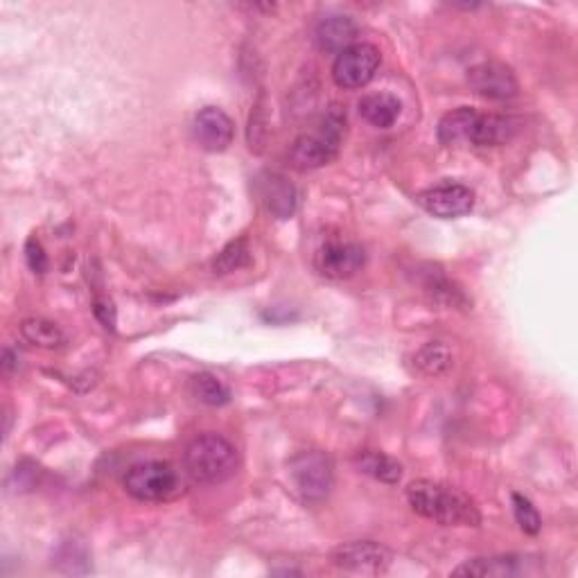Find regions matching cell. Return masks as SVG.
<instances>
[{
	"mask_svg": "<svg viewBox=\"0 0 578 578\" xmlns=\"http://www.w3.org/2000/svg\"><path fill=\"white\" fill-rule=\"evenodd\" d=\"M251 262V251L247 240H235L220 251V256L215 258L213 269L215 274H231V271H238L242 267H247Z\"/></svg>",
	"mask_w": 578,
	"mask_h": 578,
	"instance_id": "cell-22",
	"label": "cell"
},
{
	"mask_svg": "<svg viewBox=\"0 0 578 578\" xmlns=\"http://www.w3.org/2000/svg\"><path fill=\"white\" fill-rule=\"evenodd\" d=\"M346 116L335 109L317 125V129L301 134L289 150V161L296 170H317L337 159L341 136H344Z\"/></svg>",
	"mask_w": 578,
	"mask_h": 578,
	"instance_id": "cell-3",
	"label": "cell"
},
{
	"mask_svg": "<svg viewBox=\"0 0 578 578\" xmlns=\"http://www.w3.org/2000/svg\"><path fill=\"white\" fill-rule=\"evenodd\" d=\"M25 260H28V267L34 274H46L48 271V256L37 238H30L25 242Z\"/></svg>",
	"mask_w": 578,
	"mask_h": 578,
	"instance_id": "cell-24",
	"label": "cell"
},
{
	"mask_svg": "<svg viewBox=\"0 0 578 578\" xmlns=\"http://www.w3.org/2000/svg\"><path fill=\"white\" fill-rule=\"evenodd\" d=\"M190 393L192 398L199 400L201 405H208V407H222L226 402L231 400V391L226 384L215 378L213 373H197L190 378Z\"/></svg>",
	"mask_w": 578,
	"mask_h": 578,
	"instance_id": "cell-20",
	"label": "cell"
},
{
	"mask_svg": "<svg viewBox=\"0 0 578 578\" xmlns=\"http://www.w3.org/2000/svg\"><path fill=\"white\" fill-rule=\"evenodd\" d=\"M513 511H515V520H518L520 529L529 536H538L542 529V520L540 513L536 511V506L531 504V499H527L520 493H513Z\"/></svg>",
	"mask_w": 578,
	"mask_h": 578,
	"instance_id": "cell-23",
	"label": "cell"
},
{
	"mask_svg": "<svg viewBox=\"0 0 578 578\" xmlns=\"http://www.w3.org/2000/svg\"><path fill=\"white\" fill-rule=\"evenodd\" d=\"M183 466L197 484H222L238 470V450L220 434L197 436L183 454Z\"/></svg>",
	"mask_w": 578,
	"mask_h": 578,
	"instance_id": "cell-2",
	"label": "cell"
},
{
	"mask_svg": "<svg viewBox=\"0 0 578 578\" xmlns=\"http://www.w3.org/2000/svg\"><path fill=\"white\" fill-rule=\"evenodd\" d=\"M125 488L140 502H170L183 493V479L168 461H145L127 472Z\"/></svg>",
	"mask_w": 578,
	"mask_h": 578,
	"instance_id": "cell-4",
	"label": "cell"
},
{
	"mask_svg": "<svg viewBox=\"0 0 578 578\" xmlns=\"http://www.w3.org/2000/svg\"><path fill=\"white\" fill-rule=\"evenodd\" d=\"M407 499L418 515L443 527H479L481 522L475 502L454 486L418 479L409 484Z\"/></svg>",
	"mask_w": 578,
	"mask_h": 578,
	"instance_id": "cell-1",
	"label": "cell"
},
{
	"mask_svg": "<svg viewBox=\"0 0 578 578\" xmlns=\"http://www.w3.org/2000/svg\"><path fill=\"white\" fill-rule=\"evenodd\" d=\"M289 475L303 499L319 502L330 493L332 481H335V463L321 450L301 452L299 457L289 461Z\"/></svg>",
	"mask_w": 578,
	"mask_h": 578,
	"instance_id": "cell-5",
	"label": "cell"
},
{
	"mask_svg": "<svg viewBox=\"0 0 578 578\" xmlns=\"http://www.w3.org/2000/svg\"><path fill=\"white\" fill-rule=\"evenodd\" d=\"M364 249L353 242H328L323 244L317 253V265L319 274L332 278V280H344L355 276L359 269L364 267Z\"/></svg>",
	"mask_w": 578,
	"mask_h": 578,
	"instance_id": "cell-10",
	"label": "cell"
},
{
	"mask_svg": "<svg viewBox=\"0 0 578 578\" xmlns=\"http://www.w3.org/2000/svg\"><path fill=\"white\" fill-rule=\"evenodd\" d=\"M418 204L429 215L441 217V220H457V217L468 215L475 206V192L463 183H441L418 195Z\"/></svg>",
	"mask_w": 578,
	"mask_h": 578,
	"instance_id": "cell-8",
	"label": "cell"
},
{
	"mask_svg": "<svg viewBox=\"0 0 578 578\" xmlns=\"http://www.w3.org/2000/svg\"><path fill=\"white\" fill-rule=\"evenodd\" d=\"M416 366L425 375L439 378L452 369V350L443 341H429L416 353Z\"/></svg>",
	"mask_w": 578,
	"mask_h": 578,
	"instance_id": "cell-21",
	"label": "cell"
},
{
	"mask_svg": "<svg viewBox=\"0 0 578 578\" xmlns=\"http://www.w3.org/2000/svg\"><path fill=\"white\" fill-rule=\"evenodd\" d=\"M468 82L472 91L486 100H511L520 91L518 77L499 61H484V64L470 68Z\"/></svg>",
	"mask_w": 578,
	"mask_h": 578,
	"instance_id": "cell-9",
	"label": "cell"
},
{
	"mask_svg": "<svg viewBox=\"0 0 578 578\" xmlns=\"http://www.w3.org/2000/svg\"><path fill=\"white\" fill-rule=\"evenodd\" d=\"M93 312H95V317H98V321L102 323L104 328L107 330H116V321H118V317H116V308H113V303L111 301H107V299H98L95 301V305H93Z\"/></svg>",
	"mask_w": 578,
	"mask_h": 578,
	"instance_id": "cell-25",
	"label": "cell"
},
{
	"mask_svg": "<svg viewBox=\"0 0 578 578\" xmlns=\"http://www.w3.org/2000/svg\"><path fill=\"white\" fill-rule=\"evenodd\" d=\"M477 118L479 111L470 107L445 113L439 122V140L443 145H457L461 140H470L472 129L477 125Z\"/></svg>",
	"mask_w": 578,
	"mask_h": 578,
	"instance_id": "cell-17",
	"label": "cell"
},
{
	"mask_svg": "<svg viewBox=\"0 0 578 578\" xmlns=\"http://www.w3.org/2000/svg\"><path fill=\"white\" fill-rule=\"evenodd\" d=\"M393 554L373 540H355L337 547L330 554V563L355 574H382L391 565Z\"/></svg>",
	"mask_w": 578,
	"mask_h": 578,
	"instance_id": "cell-7",
	"label": "cell"
},
{
	"mask_svg": "<svg viewBox=\"0 0 578 578\" xmlns=\"http://www.w3.org/2000/svg\"><path fill=\"white\" fill-rule=\"evenodd\" d=\"M359 116L378 129H389L400 118L402 104L391 93H369L357 104Z\"/></svg>",
	"mask_w": 578,
	"mask_h": 578,
	"instance_id": "cell-15",
	"label": "cell"
},
{
	"mask_svg": "<svg viewBox=\"0 0 578 578\" xmlns=\"http://www.w3.org/2000/svg\"><path fill=\"white\" fill-rule=\"evenodd\" d=\"M260 197L265 201L267 210L278 220H289L296 210V188L280 174H267L260 183Z\"/></svg>",
	"mask_w": 578,
	"mask_h": 578,
	"instance_id": "cell-13",
	"label": "cell"
},
{
	"mask_svg": "<svg viewBox=\"0 0 578 578\" xmlns=\"http://www.w3.org/2000/svg\"><path fill=\"white\" fill-rule=\"evenodd\" d=\"M355 466L364 472V475H369L373 479L382 481V484H398L402 479V466L400 463L389 457V454L378 452V450H364L359 452L355 457Z\"/></svg>",
	"mask_w": 578,
	"mask_h": 578,
	"instance_id": "cell-16",
	"label": "cell"
},
{
	"mask_svg": "<svg viewBox=\"0 0 578 578\" xmlns=\"http://www.w3.org/2000/svg\"><path fill=\"white\" fill-rule=\"evenodd\" d=\"M192 131H195L197 143L204 147L206 152H224L226 147L233 143L235 127L233 120L226 116L222 109L206 107L195 116Z\"/></svg>",
	"mask_w": 578,
	"mask_h": 578,
	"instance_id": "cell-11",
	"label": "cell"
},
{
	"mask_svg": "<svg viewBox=\"0 0 578 578\" xmlns=\"http://www.w3.org/2000/svg\"><path fill=\"white\" fill-rule=\"evenodd\" d=\"M357 37V25L350 16L330 14L326 19H321L314 28V41H317L319 50L323 52H339L353 46Z\"/></svg>",
	"mask_w": 578,
	"mask_h": 578,
	"instance_id": "cell-12",
	"label": "cell"
},
{
	"mask_svg": "<svg viewBox=\"0 0 578 578\" xmlns=\"http://www.w3.org/2000/svg\"><path fill=\"white\" fill-rule=\"evenodd\" d=\"M19 332L30 346H37V348L55 350V348L66 344V335L61 332L57 323H52L48 319H41V317L23 319L21 326H19Z\"/></svg>",
	"mask_w": 578,
	"mask_h": 578,
	"instance_id": "cell-19",
	"label": "cell"
},
{
	"mask_svg": "<svg viewBox=\"0 0 578 578\" xmlns=\"http://www.w3.org/2000/svg\"><path fill=\"white\" fill-rule=\"evenodd\" d=\"M380 61V50L371 43H353L337 55L335 64H332V80L339 89H362L378 73Z\"/></svg>",
	"mask_w": 578,
	"mask_h": 578,
	"instance_id": "cell-6",
	"label": "cell"
},
{
	"mask_svg": "<svg viewBox=\"0 0 578 578\" xmlns=\"http://www.w3.org/2000/svg\"><path fill=\"white\" fill-rule=\"evenodd\" d=\"M518 131V120L497 116V113H479L477 125L472 129L470 143L479 147H495L504 145L515 136Z\"/></svg>",
	"mask_w": 578,
	"mask_h": 578,
	"instance_id": "cell-14",
	"label": "cell"
},
{
	"mask_svg": "<svg viewBox=\"0 0 578 578\" xmlns=\"http://www.w3.org/2000/svg\"><path fill=\"white\" fill-rule=\"evenodd\" d=\"M522 572L520 558L515 556H499V558H475L463 563L461 567L454 569V576H495L506 578Z\"/></svg>",
	"mask_w": 578,
	"mask_h": 578,
	"instance_id": "cell-18",
	"label": "cell"
},
{
	"mask_svg": "<svg viewBox=\"0 0 578 578\" xmlns=\"http://www.w3.org/2000/svg\"><path fill=\"white\" fill-rule=\"evenodd\" d=\"M3 369L10 373L12 369H16V355L12 353L10 348H5V353H3Z\"/></svg>",
	"mask_w": 578,
	"mask_h": 578,
	"instance_id": "cell-26",
	"label": "cell"
}]
</instances>
